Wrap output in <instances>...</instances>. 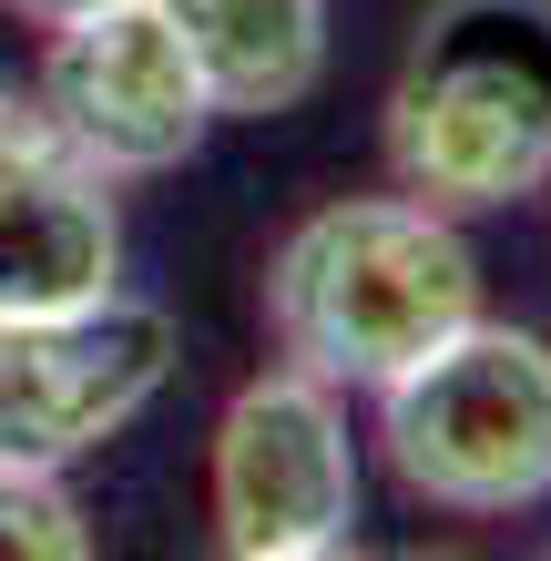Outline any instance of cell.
Here are the masks:
<instances>
[{
	"mask_svg": "<svg viewBox=\"0 0 551 561\" xmlns=\"http://www.w3.org/2000/svg\"><path fill=\"white\" fill-rule=\"evenodd\" d=\"M123 276L113 174L82 163L42 113L0 123V317H72L103 307Z\"/></svg>",
	"mask_w": 551,
	"mask_h": 561,
	"instance_id": "obj_7",
	"label": "cell"
},
{
	"mask_svg": "<svg viewBox=\"0 0 551 561\" xmlns=\"http://www.w3.org/2000/svg\"><path fill=\"white\" fill-rule=\"evenodd\" d=\"M0 11H11V21H42V31H51V21H82V11H103V0H0Z\"/></svg>",
	"mask_w": 551,
	"mask_h": 561,
	"instance_id": "obj_10",
	"label": "cell"
},
{
	"mask_svg": "<svg viewBox=\"0 0 551 561\" xmlns=\"http://www.w3.org/2000/svg\"><path fill=\"white\" fill-rule=\"evenodd\" d=\"M399 194L501 215L551 184V0H429L378 103Z\"/></svg>",
	"mask_w": 551,
	"mask_h": 561,
	"instance_id": "obj_2",
	"label": "cell"
},
{
	"mask_svg": "<svg viewBox=\"0 0 551 561\" xmlns=\"http://www.w3.org/2000/svg\"><path fill=\"white\" fill-rule=\"evenodd\" d=\"M31 113L82 163H103L113 184L123 174H174L215 123L164 0H103L82 21H51L42 72H31Z\"/></svg>",
	"mask_w": 551,
	"mask_h": 561,
	"instance_id": "obj_5",
	"label": "cell"
},
{
	"mask_svg": "<svg viewBox=\"0 0 551 561\" xmlns=\"http://www.w3.org/2000/svg\"><path fill=\"white\" fill-rule=\"evenodd\" d=\"M225 123H276L328 82V0H164Z\"/></svg>",
	"mask_w": 551,
	"mask_h": 561,
	"instance_id": "obj_8",
	"label": "cell"
},
{
	"mask_svg": "<svg viewBox=\"0 0 551 561\" xmlns=\"http://www.w3.org/2000/svg\"><path fill=\"white\" fill-rule=\"evenodd\" d=\"M358 428L307 368L245 378L215 419V541L236 561H328L358 551Z\"/></svg>",
	"mask_w": 551,
	"mask_h": 561,
	"instance_id": "obj_4",
	"label": "cell"
},
{
	"mask_svg": "<svg viewBox=\"0 0 551 561\" xmlns=\"http://www.w3.org/2000/svg\"><path fill=\"white\" fill-rule=\"evenodd\" d=\"M480 317V255L460 215L418 194H337L266 255V327L286 368L328 388H388Z\"/></svg>",
	"mask_w": 551,
	"mask_h": 561,
	"instance_id": "obj_1",
	"label": "cell"
},
{
	"mask_svg": "<svg viewBox=\"0 0 551 561\" xmlns=\"http://www.w3.org/2000/svg\"><path fill=\"white\" fill-rule=\"evenodd\" d=\"M378 449L409 501L449 520H510L551 501V347L470 317L378 388Z\"/></svg>",
	"mask_w": 551,
	"mask_h": 561,
	"instance_id": "obj_3",
	"label": "cell"
},
{
	"mask_svg": "<svg viewBox=\"0 0 551 561\" xmlns=\"http://www.w3.org/2000/svg\"><path fill=\"white\" fill-rule=\"evenodd\" d=\"M92 520L61 490V470H11L0 459V561H82Z\"/></svg>",
	"mask_w": 551,
	"mask_h": 561,
	"instance_id": "obj_9",
	"label": "cell"
},
{
	"mask_svg": "<svg viewBox=\"0 0 551 561\" xmlns=\"http://www.w3.org/2000/svg\"><path fill=\"white\" fill-rule=\"evenodd\" d=\"M174 378V317L103 296L72 317H0V459L72 470L123 439Z\"/></svg>",
	"mask_w": 551,
	"mask_h": 561,
	"instance_id": "obj_6",
	"label": "cell"
}]
</instances>
